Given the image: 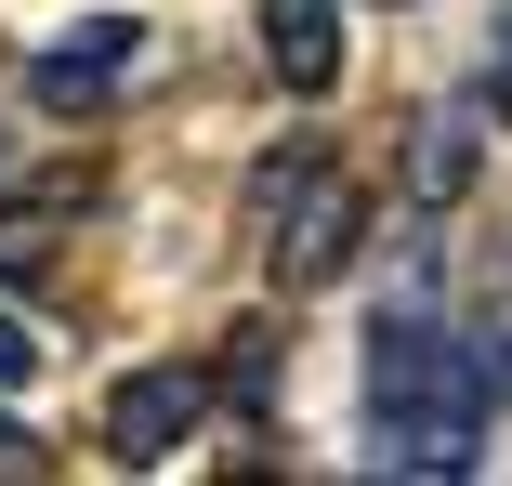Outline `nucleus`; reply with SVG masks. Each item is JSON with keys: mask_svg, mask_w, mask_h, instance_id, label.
<instances>
[{"mask_svg": "<svg viewBox=\"0 0 512 486\" xmlns=\"http://www.w3.org/2000/svg\"><path fill=\"white\" fill-rule=\"evenodd\" d=\"M486 342L434 329L421 303H394L368 329V473H473L486 460Z\"/></svg>", "mask_w": 512, "mask_h": 486, "instance_id": "f257e3e1", "label": "nucleus"}, {"mask_svg": "<svg viewBox=\"0 0 512 486\" xmlns=\"http://www.w3.org/2000/svg\"><path fill=\"white\" fill-rule=\"evenodd\" d=\"M473 342H486V381H499V395H512V289H499V303L473 316Z\"/></svg>", "mask_w": 512, "mask_h": 486, "instance_id": "1a4fd4ad", "label": "nucleus"}, {"mask_svg": "<svg viewBox=\"0 0 512 486\" xmlns=\"http://www.w3.org/2000/svg\"><path fill=\"white\" fill-rule=\"evenodd\" d=\"M40 263V224H0V276H27Z\"/></svg>", "mask_w": 512, "mask_h": 486, "instance_id": "9b49d317", "label": "nucleus"}, {"mask_svg": "<svg viewBox=\"0 0 512 486\" xmlns=\"http://www.w3.org/2000/svg\"><path fill=\"white\" fill-rule=\"evenodd\" d=\"M40 355H53V342H40L14 303H0V395H14V381H40Z\"/></svg>", "mask_w": 512, "mask_h": 486, "instance_id": "6e6552de", "label": "nucleus"}, {"mask_svg": "<svg viewBox=\"0 0 512 486\" xmlns=\"http://www.w3.org/2000/svg\"><path fill=\"white\" fill-rule=\"evenodd\" d=\"M250 237H263L276 289H329L355 263V237H368V198H355V171L329 145H276L250 171Z\"/></svg>", "mask_w": 512, "mask_h": 486, "instance_id": "f03ea898", "label": "nucleus"}, {"mask_svg": "<svg viewBox=\"0 0 512 486\" xmlns=\"http://www.w3.org/2000/svg\"><path fill=\"white\" fill-rule=\"evenodd\" d=\"M197 421H211V368H132L119 395H106V460L119 473H158Z\"/></svg>", "mask_w": 512, "mask_h": 486, "instance_id": "20e7f679", "label": "nucleus"}, {"mask_svg": "<svg viewBox=\"0 0 512 486\" xmlns=\"http://www.w3.org/2000/svg\"><path fill=\"white\" fill-rule=\"evenodd\" d=\"M145 53H158V40H145L132 14H92V27H66V40L27 66V106H40V119H92V106H119V92L145 79Z\"/></svg>", "mask_w": 512, "mask_h": 486, "instance_id": "7ed1b4c3", "label": "nucleus"}, {"mask_svg": "<svg viewBox=\"0 0 512 486\" xmlns=\"http://www.w3.org/2000/svg\"><path fill=\"white\" fill-rule=\"evenodd\" d=\"M27 473H40V447H27L14 421H0V486H27Z\"/></svg>", "mask_w": 512, "mask_h": 486, "instance_id": "9d476101", "label": "nucleus"}, {"mask_svg": "<svg viewBox=\"0 0 512 486\" xmlns=\"http://www.w3.org/2000/svg\"><path fill=\"white\" fill-rule=\"evenodd\" d=\"M473 132H486L473 106H434V119H421V145H407V184H421L434 211H447L460 184H473Z\"/></svg>", "mask_w": 512, "mask_h": 486, "instance_id": "423d86ee", "label": "nucleus"}, {"mask_svg": "<svg viewBox=\"0 0 512 486\" xmlns=\"http://www.w3.org/2000/svg\"><path fill=\"white\" fill-rule=\"evenodd\" d=\"M224 381H237V395L263 408V395H276V329H237V355H224Z\"/></svg>", "mask_w": 512, "mask_h": 486, "instance_id": "0eeeda50", "label": "nucleus"}, {"mask_svg": "<svg viewBox=\"0 0 512 486\" xmlns=\"http://www.w3.org/2000/svg\"><path fill=\"white\" fill-rule=\"evenodd\" d=\"M263 66H276V92H329L342 79V0H263Z\"/></svg>", "mask_w": 512, "mask_h": 486, "instance_id": "39448f33", "label": "nucleus"}]
</instances>
